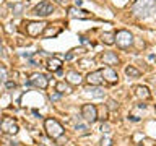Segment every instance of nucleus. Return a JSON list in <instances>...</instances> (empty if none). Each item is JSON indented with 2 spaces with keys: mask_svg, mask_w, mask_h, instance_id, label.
<instances>
[{
  "mask_svg": "<svg viewBox=\"0 0 156 146\" xmlns=\"http://www.w3.org/2000/svg\"><path fill=\"white\" fill-rule=\"evenodd\" d=\"M132 13L137 18H150L156 13V0H135L132 3Z\"/></svg>",
  "mask_w": 156,
  "mask_h": 146,
  "instance_id": "1",
  "label": "nucleus"
},
{
  "mask_svg": "<svg viewBox=\"0 0 156 146\" xmlns=\"http://www.w3.org/2000/svg\"><path fill=\"white\" fill-rule=\"evenodd\" d=\"M44 128H46V133L49 135V138H52L54 141H57L60 136H64V127L55 118H46Z\"/></svg>",
  "mask_w": 156,
  "mask_h": 146,
  "instance_id": "2",
  "label": "nucleus"
},
{
  "mask_svg": "<svg viewBox=\"0 0 156 146\" xmlns=\"http://www.w3.org/2000/svg\"><path fill=\"white\" fill-rule=\"evenodd\" d=\"M114 44H117V47H120V49H128L133 44L132 32L127 31V29H120V31L114 32Z\"/></svg>",
  "mask_w": 156,
  "mask_h": 146,
  "instance_id": "3",
  "label": "nucleus"
},
{
  "mask_svg": "<svg viewBox=\"0 0 156 146\" xmlns=\"http://www.w3.org/2000/svg\"><path fill=\"white\" fill-rule=\"evenodd\" d=\"M0 130H2L3 133H7V135H17L20 128H18V123H17L15 118L3 117L2 122H0Z\"/></svg>",
  "mask_w": 156,
  "mask_h": 146,
  "instance_id": "4",
  "label": "nucleus"
},
{
  "mask_svg": "<svg viewBox=\"0 0 156 146\" xmlns=\"http://www.w3.org/2000/svg\"><path fill=\"white\" fill-rule=\"evenodd\" d=\"M81 117L88 122V123H95L98 120V109L95 104H85L81 107Z\"/></svg>",
  "mask_w": 156,
  "mask_h": 146,
  "instance_id": "5",
  "label": "nucleus"
},
{
  "mask_svg": "<svg viewBox=\"0 0 156 146\" xmlns=\"http://www.w3.org/2000/svg\"><path fill=\"white\" fill-rule=\"evenodd\" d=\"M33 13L37 16H49L50 13H54V5L50 3L49 0H42V2H39V3L34 7Z\"/></svg>",
  "mask_w": 156,
  "mask_h": 146,
  "instance_id": "6",
  "label": "nucleus"
},
{
  "mask_svg": "<svg viewBox=\"0 0 156 146\" xmlns=\"http://www.w3.org/2000/svg\"><path fill=\"white\" fill-rule=\"evenodd\" d=\"M46 26L47 24L44 23V21H29L28 24H26V32H28L29 36H39V34H42L46 29Z\"/></svg>",
  "mask_w": 156,
  "mask_h": 146,
  "instance_id": "7",
  "label": "nucleus"
},
{
  "mask_svg": "<svg viewBox=\"0 0 156 146\" xmlns=\"http://www.w3.org/2000/svg\"><path fill=\"white\" fill-rule=\"evenodd\" d=\"M29 83L33 86H36V88H41V89H46L47 88V78L42 75V73H34V75H31V78H29Z\"/></svg>",
  "mask_w": 156,
  "mask_h": 146,
  "instance_id": "8",
  "label": "nucleus"
},
{
  "mask_svg": "<svg viewBox=\"0 0 156 146\" xmlns=\"http://www.w3.org/2000/svg\"><path fill=\"white\" fill-rule=\"evenodd\" d=\"M101 73H103V80L107 81V83H111V85L117 83V80H119V75H117V72L112 67H107V68L101 70Z\"/></svg>",
  "mask_w": 156,
  "mask_h": 146,
  "instance_id": "9",
  "label": "nucleus"
},
{
  "mask_svg": "<svg viewBox=\"0 0 156 146\" xmlns=\"http://www.w3.org/2000/svg\"><path fill=\"white\" fill-rule=\"evenodd\" d=\"M103 73H101V70H96V72H91L88 73V76H86V83L91 86H99V85H103Z\"/></svg>",
  "mask_w": 156,
  "mask_h": 146,
  "instance_id": "10",
  "label": "nucleus"
},
{
  "mask_svg": "<svg viewBox=\"0 0 156 146\" xmlns=\"http://www.w3.org/2000/svg\"><path fill=\"white\" fill-rule=\"evenodd\" d=\"M101 60H103L106 65H109V67H114V65L119 63V57H117V54H114V52H106V54L101 55Z\"/></svg>",
  "mask_w": 156,
  "mask_h": 146,
  "instance_id": "11",
  "label": "nucleus"
},
{
  "mask_svg": "<svg viewBox=\"0 0 156 146\" xmlns=\"http://www.w3.org/2000/svg\"><path fill=\"white\" fill-rule=\"evenodd\" d=\"M68 15L72 16V18H80V20H86V18H90V13L85 12V10H78L77 7H70L68 8Z\"/></svg>",
  "mask_w": 156,
  "mask_h": 146,
  "instance_id": "12",
  "label": "nucleus"
},
{
  "mask_svg": "<svg viewBox=\"0 0 156 146\" xmlns=\"http://www.w3.org/2000/svg\"><path fill=\"white\" fill-rule=\"evenodd\" d=\"M60 68H62V60L59 57L49 59V62H47V70H49V72L55 73V72H60Z\"/></svg>",
  "mask_w": 156,
  "mask_h": 146,
  "instance_id": "13",
  "label": "nucleus"
},
{
  "mask_svg": "<svg viewBox=\"0 0 156 146\" xmlns=\"http://www.w3.org/2000/svg\"><path fill=\"white\" fill-rule=\"evenodd\" d=\"M81 81H83V78L78 72H73V70H72V72L67 73V83H68V85H80Z\"/></svg>",
  "mask_w": 156,
  "mask_h": 146,
  "instance_id": "14",
  "label": "nucleus"
},
{
  "mask_svg": "<svg viewBox=\"0 0 156 146\" xmlns=\"http://www.w3.org/2000/svg\"><path fill=\"white\" fill-rule=\"evenodd\" d=\"M135 94H137V97L145 99V101L151 97V94H150V91H148L146 86H137V88H135Z\"/></svg>",
  "mask_w": 156,
  "mask_h": 146,
  "instance_id": "15",
  "label": "nucleus"
},
{
  "mask_svg": "<svg viewBox=\"0 0 156 146\" xmlns=\"http://www.w3.org/2000/svg\"><path fill=\"white\" fill-rule=\"evenodd\" d=\"M55 91L60 94H70L72 93V88H70V85L65 83V81H59L57 85H55Z\"/></svg>",
  "mask_w": 156,
  "mask_h": 146,
  "instance_id": "16",
  "label": "nucleus"
},
{
  "mask_svg": "<svg viewBox=\"0 0 156 146\" xmlns=\"http://www.w3.org/2000/svg\"><path fill=\"white\" fill-rule=\"evenodd\" d=\"M125 73H127V76H130V78H140L142 76V72L137 70L135 67H132V65H128L127 68H125Z\"/></svg>",
  "mask_w": 156,
  "mask_h": 146,
  "instance_id": "17",
  "label": "nucleus"
},
{
  "mask_svg": "<svg viewBox=\"0 0 156 146\" xmlns=\"http://www.w3.org/2000/svg\"><path fill=\"white\" fill-rule=\"evenodd\" d=\"M101 41H103L104 44H107V45H112L114 44V32H103Z\"/></svg>",
  "mask_w": 156,
  "mask_h": 146,
  "instance_id": "18",
  "label": "nucleus"
},
{
  "mask_svg": "<svg viewBox=\"0 0 156 146\" xmlns=\"http://www.w3.org/2000/svg\"><path fill=\"white\" fill-rule=\"evenodd\" d=\"M23 8H25V5H23V3H17L15 7H13V15H20Z\"/></svg>",
  "mask_w": 156,
  "mask_h": 146,
  "instance_id": "19",
  "label": "nucleus"
},
{
  "mask_svg": "<svg viewBox=\"0 0 156 146\" xmlns=\"http://www.w3.org/2000/svg\"><path fill=\"white\" fill-rule=\"evenodd\" d=\"M7 80V68L3 65H0V81H5Z\"/></svg>",
  "mask_w": 156,
  "mask_h": 146,
  "instance_id": "20",
  "label": "nucleus"
},
{
  "mask_svg": "<svg viewBox=\"0 0 156 146\" xmlns=\"http://www.w3.org/2000/svg\"><path fill=\"white\" fill-rule=\"evenodd\" d=\"M101 146H112V140H111V138H103Z\"/></svg>",
  "mask_w": 156,
  "mask_h": 146,
  "instance_id": "21",
  "label": "nucleus"
},
{
  "mask_svg": "<svg viewBox=\"0 0 156 146\" xmlns=\"http://www.w3.org/2000/svg\"><path fill=\"white\" fill-rule=\"evenodd\" d=\"M62 94L60 93H54V94H49V99L50 101H57V99H60Z\"/></svg>",
  "mask_w": 156,
  "mask_h": 146,
  "instance_id": "22",
  "label": "nucleus"
},
{
  "mask_svg": "<svg viewBox=\"0 0 156 146\" xmlns=\"http://www.w3.org/2000/svg\"><path fill=\"white\" fill-rule=\"evenodd\" d=\"M117 107H119V105L115 104V101H112V99H111V101H109V109H111V110H115Z\"/></svg>",
  "mask_w": 156,
  "mask_h": 146,
  "instance_id": "23",
  "label": "nucleus"
},
{
  "mask_svg": "<svg viewBox=\"0 0 156 146\" xmlns=\"http://www.w3.org/2000/svg\"><path fill=\"white\" fill-rule=\"evenodd\" d=\"M101 132H103V133H107V132H109V125L103 123V125H101Z\"/></svg>",
  "mask_w": 156,
  "mask_h": 146,
  "instance_id": "24",
  "label": "nucleus"
},
{
  "mask_svg": "<svg viewBox=\"0 0 156 146\" xmlns=\"http://www.w3.org/2000/svg\"><path fill=\"white\" fill-rule=\"evenodd\" d=\"M15 86H17V85H15V83H12V81H8V83H7V88H8V89L15 88Z\"/></svg>",
  "mask_w": 156,
  "mask_h": 146,
  "instance_id": "25",
  "label": "nucleus"
},
{
  "mask_svg": "<svg viewBox=\"0 0 156 146\" xmlns=\"http://www.w3.org/2000/svg\"><path fill=\"white\" fill-rule=\"evenodd\" d=\"M128 118H130V120H133V122H140V118H138V117H135V115H130Z\"/></svg>",
  "mask_w": 156,
  "mask_h": 146,
  "instance_id": "26",
  "label": "nucleus"
},
{
  "mask_svg": "<svg viewBox=\"0 0 156 146\" xmlns=\"http://www.w3.org/2000/svg\"><path fill=\"white\" fill-rule=\"evenodd\" d=\"M55 2H57V3H60V5H65L68 0H55Z\"/></svg>",
  "mask_w": 156,
  "mask_h": 146,
  "instance_id": "27",
  "label": "nucleus"
},
{
  "mask_svg": "<svg viewBox=\"0 0 156 146\" xmlns=\"http://www.w3.org/2000/svg\"><path fill=\"white\" fill-rule=\"evenodd\" d=\"M81 3H83L81 0H75V5H77V7H80V5H81Z\"/></svg>",
  "mask_w": 156,
  "mask_h": 146,
  "instance_id": "28",
  "label": "nucleus"
},
{
  "mask_svg": "<svg viewBox=\"0 0 156 146\" xmlns=\"http://www.w3.org/2000/svg\"><path fill=\"white\" fill-rule=\"evenodd\" d=\"M0 57H3V49H2V45H0Z\"/></svg>",
  "mask_w": 156,
  "mask_h": 146,
  "instance_id": "29",
  "label": "nucleus"
}]
</instances>
